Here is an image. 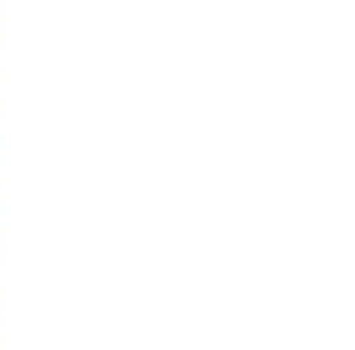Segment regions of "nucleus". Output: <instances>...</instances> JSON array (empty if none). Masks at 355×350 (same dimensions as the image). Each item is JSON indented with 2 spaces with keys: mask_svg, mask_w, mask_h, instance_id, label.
<instances>
[]
</instances>
